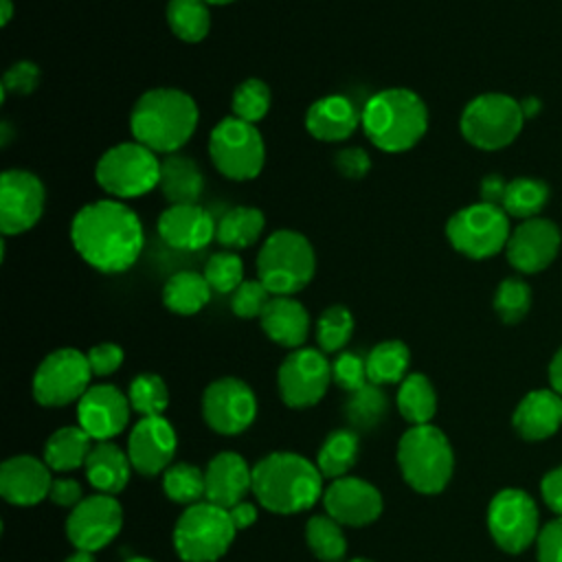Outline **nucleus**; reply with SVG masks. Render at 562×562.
Wrapping results in <instances>:
<instances>
[{"label": "nucleus", "mask_w": 562, "mask_h": 562, "mask_svg": "<svg viewBox=\"0 0 562 562\" xmlns=\"http://www.w3.org/2000/svg\"><path fill=\"white\" fill-rule=\"evenodd\" d=\"M70 241L77 255L99 272L130 270L143 252L145 231L140 217L123 200H94L83 204L70 222Z\"/></svg>", "instance_id": "nucleus-1"}, {"label": "nucleus", "mask_w": 562, "mask_h": 562, "mask_svg": "<svg viewBox=\"0 0 562 562\" xmlns=\"http://www.w3.org/2000/svg\"><path fill=\"white\" fill-rule=\"evenodd\" d=\"M198 121L200 112L191 94L178 88H151L132 108L130 132L154 154L169 156L189 143Z\"/></svg>", "instance_id": "nucleus-2"}, {"label": "nucleus", "mask_w": 562, "mask_h": 562, "mask_svg": "<svg viewBox=\"0 0 562 562\" xmlns=\"http://www.w3.org/2000/svg\"><path fill=\"white\" fill-rule=\"evenodd\" d=\"M360 125L373 147L386 154H402L424 138L428 108L408 88H386L369 97L360 110Z\"/></svg>", "instance_id": "nucleus-3"}, {"label": "nucleus", "mask_w": 562, "mask_h": 562, "mask_svg": "<svg viewBox=\"0 0 562 562\" xmlns=\"http://www.w3.org/2000/svg\"><path fill=\"white\" fill-rule=\"evenodd\" d=\"M252 492L274 514L310 509L323 492L318 465L294 452H272L252 468Z\"/></svg>", "instance_id": "nucleus-4"}, {"label": "nucleus", "mask_w": 562, "mask_h": 562, "mask_svg": "<svg viewBox=\"0 0 562 562\" xmlns=\"http://www.w3.org/2000/svg\"><path fill=\"white\" fill-rule=\"evenodd\" d=\"M316 272V255L310 239L290 228L266 237L257 255V279L272 296H294Z\"/></svg>", "instance_id": "nucleus-5"}, {"label": "nucleus", "mask_w": 562, "mask_h": 562, "mask_svg": "<svg viewBox=\"0 0 562 562\" xmlns=\"http://www.w3.org/2000/svg\"><path fill=\"white\" fill-rule=\"evenodd\" d=\"M397 463L406 483L422 494H439L454 468V457L446 435L430 426L408 428L397 443Z\"/></svg>", "instance_id": "nucleus-6"}, {"label": "nucleus", "mask_w": 562, "mask_h": 562, "mask_svg": "<svg viewBox=\"0 0 562 562\" xmlns=\"http://www.w3.org/2000/svg\"><path fill=\"white\" fill-rule=\"evenodd\" d=\"M160 162L158 154L149 147L127 140L112 145L101 154L94 167V178L114 200H132L160 184Z\"/></svg>", "instance_id": "nucleus-7"}, {"label": "nucleus", "mask_w": 562, "mask_h": 562, "mask_svg": "<svg viewBox=\"0 0 562 562\" xmlns=\"http://www.w3.org/2000/svg\"><path fill=\"white\" fill-rule=\"evenodd\" d=\"M525 123L520 101L503 92L474 97L461 112V136L476 149L496 151L516 140Z\"/></svg>", "instance_id": "nucleus-8"}, {"label": "nucleus", "mask_w": 562, "mask_h": 562, "mask_svg": "<svg viewBox=\"0 0 562 562\" xmlns=\"http://www.w3.org/2000/svg\"><path fill=\"white\" fill-rule=\"evenodd\" d=\"M235 533L228 509L209 501L193 503L176 522L173 547L184 562H215L228 551Z\"/></svg>", "instance_id": "nucleus-9"}, {"label": "nucleus", "mask_w": 562, "mask_h": 562, "mask_svg": "<svg viewBox=\"0 0 562 562\" xmlns=\"http://www.w3.org/2000/svg\"><path fill=\"white\" fill-rule=\"evenodd\" d=\"M209 158L228 180H252L266 162V143L259 130L237 116H224L209 136Z\"/></svg>", "instance_id": "nucleus-10"}, {"label": "nucleus", "mask_w": 562, "mask_h": 562, "mask_svg": "<svg viewBox=\"0 0 562 562\" xmlns=\"http://www.w3.org/2000/svg\"><path fill=\"white\" fill-rule=\"evenodd\" d=\"M509 215L487 202L459 209L446 224L450 246L468 259H490L505 250L509 239Z\"/></svg>", "instance_id": "nucleus-11"}, {"label": "nucleus", "mask_w": 562, "mask_h": 562, "mask_svg": "<svg viewBox=\"0 0 562 562\" xmlns=\"http://www.w3.org/2000/svg\"><path fill=\"white\" fill-rule=\"evenodd\" d=\"M92 369L88 356L79 349L64 347L48 353L33 375V397L42 406H66L79 402L90 389Z\"/></svg>", "instance_id": "nucleus-12"}, {"label": "nucleus", "mask_w": 562, "mask_h": 562, "mask_svg": "<svg viewBox=\"0 0 562 562\" xmlns=\"http://www.w3.org/2000/svg\"><path fill=\"white\" fill-rule=\"evenodd\" d=\"M487 527L503 551H525L538 538V509L533 498L522 490H501L490 503Z\"/></svg>", "instance_id": "nucleus-13"}, {"label": "nucleus", "mask_w": 562, "mask_h": 562, "mask_svg": "<svg viewBox=\"0 0 562 562\" xmlns=\"http://www.w3.org/2000/svg\"><path fill=\"white\" fill-rule=\"evenodd\" d=\"M279 393L292 408H307L321 402L331 382V362L323 351L299 347L285 356L277 373Z\"/></svg>", "instance_id": "nucleus-14"}, {"label": "nucleus", "mask_w": 562, "mask_h": 562, "mask_svg": "<svg viewBox=\"0 0 562 562\" xmlns=\"http://www.w3.org/2000/svg\"><path fill=\"white\" fill-rule=\"evenodd\" d=\"M46 191L42 180L22 167L7 169L0 176V231L20 235L31 231L44 213Z\"/></svg>", "instance_id": "nucleus-15"}, {"label": "nucleus", "mask_w": 562, "mask_h": 562, "mask_svg": "<svg viewBox=\"0 0 562 562\" xmlns=\"http://www.w3.org/2000/svg\"><path fill=\"white\" fill-rule=\"evenodd\" d=\"M202 415L213 430L237 435L246 430L257 415L255 393L239 378H220L211 382L202 395Z\"/></svg>", "instance_id": "nucleus-16"}, {"label": "nucleus", "mask_w": 562, "mask_h": 562, "mask_svg": "<svg viewBox=\"0 0 562 562\" xmlns=\"http://www.w3.org/2000/svg\"><path fill=\"white\" fill-rule=\"evenodd\" d=\"M123 525V509L112 494H92L83 498L66 520L68 540L81 551H97L110 544Z\"/></svg>", "instance_id": "nucleus-17"}, {"label": "nucleus", "mask_w": 562, "mask_h": 562, "mask_svg": "<svg viewBox=\"0 0 562 562\" xmlns=\"http://www.w3.org/2000/svg\"><path fill=\"white\" fill-rule=\"evenodd\" d=\"M562 244L560 228L553 220L531 217L522 220L509 235L505 255L514 270L522 274L542 272L555 257Z\"/></svg>", "instance_id": "nucleus-18"}, {"label": "nucleus", "mask_w": 562, "mask_h": 562, "mask_svg": "<svg viewBox=\"0 0 562 562\" xmlns=\"http://www.w3.org/2000/svg\"><path fill=\"white\" fill-rule=\"evenodd\" d=\"M130 408L127 395H123L116 386L97 384L81 395L77 404V419L92 439L108 441L125 428Z\"/></svg>", "instance_id": "nucleus-19"}, {"label": "nucleus", "mask_w": 562, "mask_h": 562, "mask_svg": "<svg viewBox=\"0 0 562 562\" xmlns=\"http://www.w3.org/2000/svg\"><path fill=\"white\" fill-rule=\"evenodd\" d=\"M323 503L327 516L340 525L362 527L373 522L382 512L380 492L356 476H340L323 492Z\"/></svg>", "instance_id": "nucleus-20"}, {"label": "nucleus", "mask_w": 562, "mask_h": 562, "mask_svg": "<svg viewBox=\"0 0 562 562\" xmlns=\"http://www.w3.org/2000/svg\"><path fill=\"white\" fill-rule=\"evenodd\" d=\"M173 452L176 432L162 415L143 417L127 439V457L132 468L145 476L162 472L171 463Z\"/></svg>", "instance_id": "nucleus-21"}, {"label": "nucleus", "mask_w": 562, "mask_h": 562, "mask_svg": "<svg viewBox=\"0 0 562 562\" xmlns=\"http://www.w3.org/2000/svg\"><path fill=\"white\" fill-rule=\"evenodd\" d=\"M160 239L176 250H202L215 237L217 222L200 204H169L158 215Z\"/></svg>", "instance_id": "nucleus-22"}, {"label": "nucleus", "mask_w": 562, "mask_h": 562, "mask_svg": "<svg viewBox=\"0 0 562 562\" xmlns=\"http://www.w3.org/2000/svg\"><path fill=\"white\" fill-rule=\"evenodd\" d=\"M50 468L31 454H18L0 465V494L13 505H35L50 492Z\"/></svg>", "instance_id": "nucleus-23"}, {"label": "nucleus", "mask_w": 562, "mask_h": 562, "mask_svg": "<svg viewBox=\"0 0 562 562\" xmlns=\"http://www.w3.org/2000/svg\"><path fill=\"white\" fill-rule=\"evenodd\" d=\"M204 501L231 509L252 490V470L237 452H220L204 470Z\"/></svg>", "instance_id": "nucleus-24"}, {"label": "nucleus", "mask_w": 562, "mask_h": 562, "mask_svg": "<svg viewBox=\"0 0 562 562\" xmlns=\"http://www.w3.org/2000/svg\"><path fill=\"white\" fill-rule=\"evenodd\" d=\"M360 125V112L345 94H327L314 101L305 114V130L323 143L349 138Z\"/></svg>", "instance_id": "nucleus-25"}, {"label": "nucleus", "mask_w": 562, "mask_h": 562, "mask_svg": "<svg viewBox=\"0 0 562 562\" xmlns=\"http://www.w3.org/2000/svg\"><path fill=\"white\" fill-rule=\"evenodd\" d=\"M562 426V395L555 391H531L514 411V428L527 441H540Z\"/></svg>", "instance_id": "nucleus-26"}, {"label": "nucleus", "mask_w": 562, "mask_h": 562, "mask_svg": "<svg viewBox=\"0 0 562 562\" xmlns=\"http://www.w3.org/2000/svg\"><path fill=\"white\" fill-rule=\"evenodd\" d=\"M259 321L266 336L288 349H299L310 334V314L292 296H272Z\"/></svg>", "instance_id": "nucleus-27"}, {"label": "nucleus", "mask_w": 562, "mask_h": 562, "mask_svg": "<svg viewBox=\"0 0 562 562\" xmlns=\"http://www.w3.org/2000/svg\"><path fill=\"white\" fill-rule=\"evenodd\" d=\"M130 457L112 441H97L86 459L88 481L99 494H116L130 481Z\"/></svg>", "instance_id": "nucleus-28"}, {"label": "nucleus", "mask_w": 562, "mask_h": 562, "mask_svg": "<svg viewBox=\"0 0 562 562\" xmlns=\"http://www.w3.org/2000/svg\"><path fill=\"white\" fill-rule=\"evenodd\" d=\"M158 187L171 204H198L204 189V176L193 158L169 154L160 162Z\"/></svg>", "instance_id": "nucleus-29"}, {"label": "nucleus", "mask_w": 562, "mask_h": 562, "mask_svg": "<svg viewBox=\"0 0 562 562\" xmlns=\"http://www.w3.org/2000/svg\"><path fill=\"white\" fill-rule=\"evenodd\" d=\"M211 299V285L202 272L180 270L171 274L162 288V303L180 316L198 314Z\"/></svg>", "instance_id": "nucleus-30"}, {"label": "nucleus", "mask_w": 562, "mask_h": 562, "mask_svg": "<svg viewBox=\"0 0 562 562\" xmlns=\"http://www.w3.org/2000/svg\"><path fill=\"white\" fill-rule=\"evenodd\" d=\"M90 435L81 426H64L55 430L44 446V463L50 470L68 472L86 465L90 454Z\"/></svg>", "instance_id": "nucleus-31"}, {"label": "nucleus", "mask_w": 562, "mask_h": 562, "mask_svg": "<svg viewBox=\"0 0 562 562\" xmlns=\"http://www.w3.org/2000/svg\"><path fill=\"white\" fill-rule=\"evenodd\" d=\"M266 228V215L257 206H233L220 220L215 228V239L226 248H248L252 246Z\"/></svg>", "instance_id": "nucleus-32"}, {"label": "nucleus", "mask_w": 562, "mask_h": 562, "mask_svg": "<svg viewBox=\"0 0 562 562\" xmlns=\"http://www.w3.org/2000/svg\"><path fill=\"white\" fill-rule=\"evenodd\" d=\"M167 24L178 40L187 44H198L211 31L209 4L204 0H169Z\"/></svg>", "instance_id": "nucleus-33"}, {"label": "nucleus", "mask_w": 562, "mask_h": 562, "mask_svg": "<svg viewBox=\"0 0 562 562\" xmlns=\"http://www.w3.org/2000/svg\"><path fill=\"white\" fill-rule=\"evenodd\" d=\"M397 408L413 426L428 424L437 411V395L430 380L422 373H411L400 382Z\"/></svg>", "instance_id": "nucleus-34"}, {"label": "nucleus", "mask_w": 562, "mask_h": 562, "mask_svg": "<svg viewBox=\"0 0 562 562\" xmlns=\"http://www.w3.org/2000/svg\"><path fill=\"white\" fill-rule=\"evenodd\" d=\"M549 200V184L538 178H514L507 182L501 209L509 217L531 220L538 217V213L544 209Z\"/></svg>", "instance_id": "nucleus-35"}, {"label": "nucleus", "mask_w": 562, "mask_h": 562, "mask_svg": "<svg viewBox=\"0 0 562 562\" xmlns=\"http://www.w3.org/2000/svg\"><path fill=\"white\" fill-rule=\"evenodd\" d=\"M411 362L408 347L402 340L378 342L367 356V375L373 384H395L406 378Z\"/></svg>", "instance_id": "nucleus-36"}, {"label": "nucleus", "mask_w": 562, "mask_h": 562, "mask_svg": "<svg viewBox=\"0 0 562 562\" xmlns=\"http://www.w3.org/2000/svg\"><path fill=\"white\" fill-rule=\"evenodd\" d=\"M356 457H358L356 430L340 428V430L329 432L327 439L323 441L318 457H316V465L323 476L340 479L351 470V465L356 463Z\"/></svg>", "instance_id": "nucleus-37"}, {"label": "nucleus", "mask_w": 562, "mask_h": 562, "mask_svg": "<svg viewBox=\"0 0 562 562\" xmlns=\"http://www.w3.org/2000/svg\"><path fill=\"white\" fill-rule=\"evenodd\" d=\"M386 408H389V400L380 389V384L367 382L362 389L349 393L345 402V417L351 428L369 430L382 422V417L386 415Z\"/></svg>", "instance_id": "nucleus-38"}, {"label": "nucleus", "mask_w": 562, "mask_h": 562, "mask_svg": "<svg viewBox=\"0 0 562 562\" xmlns=\"http://www.w3.org/2000/svg\"><path fill=\"white\" fill-rule=\"evenodd\" d=\"M305 538L312 553L323 562H340L347 553V540L342 536L340 522H336L331 516L310 518Z\"/></svg>", "instance_id": "nucleus-39"}, {"label": "nucleus", "mask_w": 562, "mask_h": 562, "mask_svg": "<svg viewBox=\"0 0 562 562\" xmlns=\"http://www.w3.org/2000/svg\"><path fill=\"white\" fill-rule=\"evenodd\" d=\"M353 334V316L345 305H329L316 321V342L323 353L340 351Z\"/></svg>", "instance_id": "nucleus-40"}, {"label": "nucleus", "mask_w": 562, "mask_h": 562, "mask_svg": "<svg viewBox=\"0 0 562 562\" xmlns=\"http://www.w3.org/2000/svg\"><path fill=\"white\" fill-rule=\"evenodd\" d=\"M165 494L182 505H193L204 498V472H200L191 463H176L165 470L162 476Z\"/></svg>", "instance_id": "nucleus-41"}, {"label": "nucleus", "mask_w": 562, "mask_h": 562, "mask_svg": "<svg viewBox=\"0 0 562 562\" xmlns=\"http://www.w3.org/2000/svg\"><path fill=\"white\" fill-rule=\"evenodd\" d=\"M270 101H272L270 88L261 79L248 77L235 88L231 99V110H233V116L255 125L257 121L266 119L270 110Z\"/></svg>", "instance_id": "nucleus-42"}, {"label": "nucleus", "mask_w": 562, "mask_h": 562, "mask_svg": "<svg viewBox=\"0 0 562 562\" xmlns=\"http://www.w3.org/2000/svg\"><path fill=\"white\" fill-rule=\"evenodd\" d=\"M130 406L140 413L143 417H158L167 408L169 393L160 375L156 373H140L132 380L127 391Z\"/></svg>", "instance_id": "nucleus-43"}, {"label": "nucleus", "mask_w": 562, "mask_h": 562, "mask_svg": "<svg viewBox=\"0 0 562 562\" xmlns=\"http://www.w3.org/2000/svg\"><path fill=\"white\" fill-rule=\"evenodd\" d=\"M529 307H531V288L522 279L507 277L498 283L494 292V312L503 323L514 325L522 321Z\"/></svg>", "instance_id": "nucleus-44"}, {"label": "nucleus", "mask_w": 562, "mask_h": 562, "mask_svg": "<svg viewBox=\"0 0 562 562\" xmlns=\"http://www.w3.org/2000/svg\"><path fill=\"white\" fill-rule=\"evenodd\" d=\"M202 274L209 281L211 290L220 294H233L244 281V261L231 250L215 252L206 259Z\"/></svg>", "instance_id": "nucleus-45"}, {"label": "nucleus", "mask_w": 562, "mask_h": 562, "mask_svg": "<svg viewBox=\"0 0 562 562\" xmlns=\"http://www.w3.org/2000/svg\"><path fill=\"white\" fill-rule=\"evenodd\" d=\"M270 299V290L259 279H244L241 285L231 294V310L239 318H255L261 316Z\"/></svg>", "instance_id": "nucleus-46"}, {"label": "nucleus", "mask_w": 562, "mask_h": 562, "mask_svg": "<svg viewBox=\"0 0 562 562\" xmlns=\"http://www.w3.org/2000/svg\"><path fill=\"white\" fill-rule=\"evenodd\" d=\"M331 380L345 389L347 393H353L362 389L369 382L367 375V358H360L353 351H342L331 362Z\"/></svg>", "instance_id": "nucleus-47"}, {"label": "nucleus", "mask_w": 562, "mask_h": 562, "mask_svg": "<svg viewBox=\"0 0 562 562\" xmlns=\"http://www.w3.org/2000/svg\"><path fill=\"white\" fill-rule=\"evenodd\" d=\"M40 83V68L29 59H20L11 64L2 77V94L26 97Z\"/></svg>", "instance_id": "nucleus-48"}, {"label": "nucleus", "mask_w": 562, "mask_h": 562, "mask_svg": "<svg viewBox=\"0 0 562 562\" xmlns=\"http://www.w3.org/2000/svg\"><path fill=\"white\" fill-rule=\"evenodd\" d=\"M334 167L349 180H360L371 169V158L362 147H342L334 156Z\"/></svg>", "instance_id": "nucleus-49"}, {"label": "nucleus", "mask_w": 562, "mask_h": 562, "mask_svg": "<svg viewBox=\"0 0 562 562\" xmlns=\"http://www.w3.org/2000/svg\"><path fill=\"white\" fill-rule=\"evenodd\" d=\"M94 375H110L123 362V349L116 342H99L86 353Z\"/></svg>", "instance_id": "nucleus-50"}, {"label": "nucleus", "mask_w": 562, "mask_h": 562, "mask_svg": "<svg viewBox=\"0 0 562 562\" xmlns=\"http://www.w3.org/2000/svg\"><path fill=\"white\" fill-rule=\"evenodd\" d=\"M538 562H562V516L538 531Z\"/></svg>", "instance_id": "nucleus-51"}, {"label": "nucleus", "mask_w": 562, "mask_h": 562, "mask_svg": "<svg viewBox=\"0 0 562 562\" xmlns=\"http://www.w3.org/2000/svg\"><path fill=\"white\" fill-rule=\"evenodd\" d=\"M48 498L55 505H61V507H77L83 501L81 498V485L75 479H64V476L61 479H53Z\"/></svg>", "instance_id": "nucleus-52"}, {"label": "nucleus", "mask_w": 562, "mask_h": 562, "mask_svg": "<svg viewBox=\"0 0 562 562\" xmlns=\"http://www.w3.org/2000/svg\"><path fill=\"white\" fill-rule=\"evenodd\" d=\"M540 490H542L544 503H547L558 516H562V465L544 474V479H542V483H540Z\"/></svg>", "instance_id": "nucleus-53"}, {"label": "nucleus", "mask_w": 562, "mask_h": 562, "mask_svg": "<svg viewBox=\"0 0 562 562\" xmlns=\"http://www.w3.org/2000/svg\"><path fill=\"white\" fill-rule=\"evenodd\" d=\"M505 189H507V182H505L498 173L485 176V178L481 180V202L501 206L503 195H505Z\"/></svg>", "instance_id": "nucleus-54"}, {"label": "nucleus", "mask_w": 562, "mask_h": 562, "mask_svg": "<svg viewBox=\"0 0 562 562\" xmlns=\"http://www.w3.org/2000/svg\"><path fill=\"white\" fill-rule=\"evenodd\" d=\"M228 514H231V520H233V525H235L237 531L250 527V525L257 520V509H255V505H250V503H246V501L233 505V507L228 509Z\"/></svg>", "instance_id": "nucleus-55"}, {"label": "nucleus", "mask_w": 562, "mask_h": 562, "mask_svg": "<svg viewBox=\"0 0 562 562\" xmlns=\"http://www.w3.org/2000/svg\"><path fill=\"white\" fill-rule=\"evenodd\" d=\"M549 384H551V391L562 395V347L555 351V356L549 362Z\"/></svg>", "instance_id": "nucleus-56"}, {"label": "nucleus", "mask_w": 562, "mask_h": 562, "mask_svg": "<svg viewBox=\"0 0 562 562\" xmlns=\"http://www.w3.org/2000/svg\"><path fill=\"white\" fill-rule=\"evenodd\" d=\"M540 101L536 99V97H525L522 101H520V108H522V114H525V119H531V116H536L538 112H540Z\"/></svg>", "instance_id": "nucleus-57"}, {"label": "nucleus", "mask_w": 562, "mask_h": 562, "mask_svg": "<svg viewBox=\"0 0 562 562\" xmlns=\"http://www.w3.org/2000/svg\"><path fill=\"white\" fill-rule=\"evenodd\" d=\"M64 562H94V558H92V553L90 551H81V549H77L72 555H68Z\"/></svg>", "instance_id": "nucleus-58"}, {"label": "nucleus", "mask_w": 562, "mask_h": 562, "mask_svg": "<svg viewBox=\"0 0 562 562\" xmlns=\"http://www.w3.org/2000/svg\"><path fill=\"white\" fill-rule=\"evenodd\" d=\"M2 2V26H7L13 18V0H0Z\"/></svg>", "instance_id": "nucleus-59"}, {"label": "nucleus", "mask_w": 562, "mask_h": 562, "mask_svg": "<svg viewBox=\"0 0 562 562\" xmlns=\"http://www.w3.org/2000/svg\"><path fill=\"white\" fill-rule=\"evenodd\" d=\"M206 4H228V2H235V0H204Z\"/></svg>", "instance_id": "nucleus-60"}, {"label": "nucleus", "mask_w": 562, "mask_h": 562, "mask_svg": "<svg viewBox=\"0 0 562 562\" xmlns=\"http://www.w3.org/2000/svg\"><path fill=\"white\" fill-rule=\"evenodd\" d=\"M125 562H154V560H149V558H130Z\"/></svg>", "instance_id": "nucleus-61"}, {"label": "nucleus", "mask_w": 562, "mask_h": 562, "mask_svg": "<svg viewBox=\"0 0 562 562\" xmlns=\"http://www.w3.org/2000/svg\"><path fill=\"white\" fill-rule=\"evenodd\" d=\"M349 562H371V560H367V558H353V560H349Z\"/></svg>", "instance_id": "nucleus-62"}]
</instances>
